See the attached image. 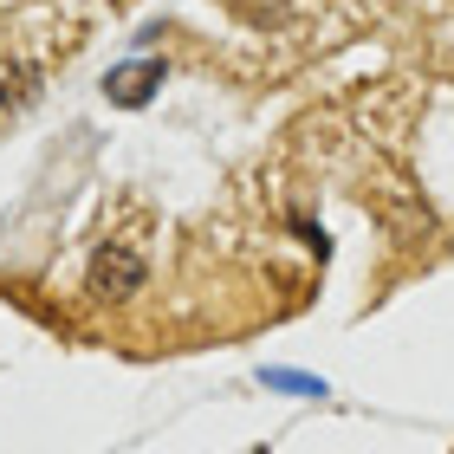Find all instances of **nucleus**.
Returning a JSON list of instances; mask_svg holds the SVG:
<instances>
[{"instance_id":"f257e3e1","label":"nucleus","mask_w":454,"mask_h":454,"mask_svg":"<svg viewBox=\"0 0 454 454\" xmlns=\"http://www.w3.org/2000/svg\"><path fill=\"white\" fill-rule=\"evenodd\" d=\"M91 293L98 299H130V293H143V260L130 254V247H98V254H91Z\"/></svg>"},{"instance_id":"f03ea898","label":"nucleus","mask_w":454,"mask_h":454,"mask_svg":"<svg viewBox=\"0 0 454 454\" xmlns=\"http://www.w3.org/2000/svg\"><path fill=\"white\" fill-rule=\"evenodd\" d=\"M156 85H162V59H130V66H117L105 78V98L123 105V111H143L156 98Z\"/></svg>"},{"instance_id":"7ed1b4c3","label":"nucleus","mask_w":454,"mask_h":454,"mask_svg":"<svg viewBox=\"0 0 454 454\" xmlns=\"http://www.w3.org/2000/svg\"><path fill=\"white\" fill-rule=\"evenodd\" d=\"M227 7H234V13L247 20V27H279L293 0H227Z\"/></svg>"},{"instance_id":"20e7f679","label":"nucleus","mask_w":454,"mask_h":454,"mask_svg":"<svg viewBox=\"0 0 454 454\" xmlns=\"http://www.w3.org/2000/svg\"><path fill=\"white\" fill-rule=\"evenodd\" d=\"M266 383H273V389H299V396H325L318 377H293V370H266Z\"/></svg>"}]
</instances>
